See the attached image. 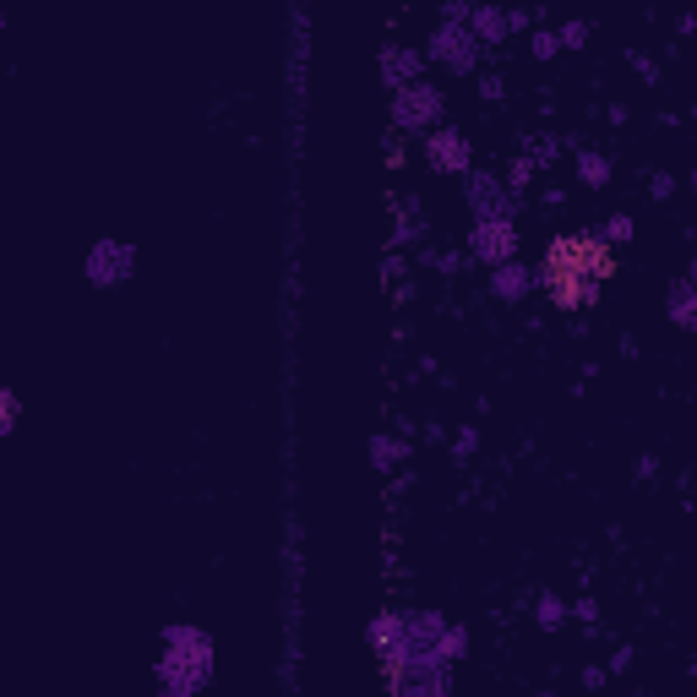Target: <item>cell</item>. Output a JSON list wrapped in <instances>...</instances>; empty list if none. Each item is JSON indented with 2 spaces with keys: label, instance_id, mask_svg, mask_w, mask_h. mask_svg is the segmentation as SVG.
<instances>
[{
  "label": "cell",
  "instance_id": "cell-1",
  "mask_svg": "<svg viewBox=\"0 0 697 697\" xmlns=\"http://www.w3.org/2000/svg\"><path fill=\"white\" fill-rule=\"evenodd\" d=\"M540 278H545V294H550L561 311H583V305H594L599 289L616 278V256H610V245L594 240V235H561V240H550Z\"/></svg>",
  "mask_w": 697,
  "mask_h": 697
},
{
  "label": "cell",
  "instance_id": "cell-2",
  "mask_svg": "<svg viewBox=\"0 0 697 697\" xmlns=\"http://www.w3.org/2000/svg\"><path fill=\"white\" fill-rule=\"evenodd\" d=\"M12 420H17V398H12L7 388H0V431H7Z\"/></svg>",
  "mask_w": 697,
  "mask_h": 697
}]
</instances>
